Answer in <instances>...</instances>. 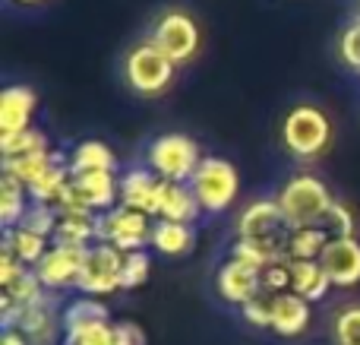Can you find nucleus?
<instances>
[{"label":"nucleus","instance_id":"25","mask_svg":"<svg viewBox=\"0 0 360 345\" xmlns=\"http://www.w3.org/2000/svg\"><path fill=\"white\" fill-rule=\"evenodd\" d=\"M329 244V232L323 225H307V228H294L291 232V241H288V253L285 257L291 263L297 260H319Z\"/></svg>","mask_w":360,"mask_h":345},{"label":"nucleus","instance_id":"22","mask_svg":"<svg viewBox=\"0 0 360 345\" xmlns=\"http://www.w3.org/2000/svg\"><path fill=\"white\" fill-rule=\"evenodd\" d=\"M193 244H196L193 225L155 219V228H152V251L155 253H162V257H186L193 251Z\"/></svg>","mask_w":360,"mask_h":345},{"label":"nucleus","instance_id":"15","mask_svg":"<svg viewBox=\"0 0 360 345\" xmlns=\"http://www.w3.org/2000/svg\"><path fill=\"white\" fill-rule=\"evenodd\" d=\"M313 320V304L304 301L294 291H285V295H275L272 301V333L281 336V339H297L310 330Z\"/></svg>","mask_w":360,"mask_h":345},{"label":"nucleus","instance_id":"14","mask_svg":"<svg viewBox=\"0 0 360 345\" xmlns=\"http://www.w3.org/2000/svg\"><path fill=\"white\" fill-rule=\"evenodd\" d=\"M35 108H38V95L32 86H6L0 92V137L29 130Z\"/></svg>","mask_w":360,"mask_h":345},{"label":"nucleus","instance_id":"13","mask_svg":"<svg viewBox=\"0 0 360 345\" xmlns=\"http://www.w3.org/2000/svg\"><path fill=\"white\" fill-rule=\"evenodd\" d=\"M319 263H323L332 289H354V285H360V241L329 238Z\"/></svg>","mask_w":360,"mask_h":345},{"label":"nucleus","instance_id":"28","mask_svg":"<svg viewBox=\"0 0 360 345\" xmlns=\"http://www.w3.org/2000/svg\"><path fill=\"white\" fill-rule=\"evenodd\" d=\"M35 152H51V143L38 127H29L22 133H10L0 137V156L4 158H22V156H35Z\"/></svg>","mask_w":360,"mask_h":345},{"label":"nucleus","instance_id":"8","mask_svg":"<svg viewBox=\"0 0 360 345\" xmlns=\"http://www.w3.org/2000/svg\"><path fill=\"white\" fill-rule=\"evenodd\" d=\"M152 228H155V219L130 206H114L111 213L98 215V241L124 253L152 247Z\"/></svg>","mask_w":360,"mask_h":345},{"label":"nucleus","instance_id":"31","mask_svg":"<svg viewBox=\"0 0 360 345\" xmlns=\"http://www.w3.org/2000/svg\"><path fill=\"white\" fill-rule=\"evenodd\" d=\"M259 291L266 295H285L291 291V260H272L259 272Z\"/></svg>","mask_w":360,"mask_h":345},{"label":"nucleus","instance_id":"35","mask_svg":"<svg viewBox=\"0 0 360 345\" xmlns=\"http://www.w3.org/2000/svg\"><path fill=\"white\" fill-rule=\"evenodd\" d=\"M272 301H275V295L256 291V295L240 308V317L253 330H269V327H272Z\"/></svg>","mask_w":360,"mask_h":345},{"label":"nucleus","instance_id":"27","mask_svg":"<svg viewBox=\"0 0 360 345\" xmlns=\"http://www.w3.org/2000/svg\"><path fill=\"white\" fill-rule=\"evenodd\" d=\"M54 158H57V152L51 149V152H35V156H22V158H4L0 168H4V175H13L16 181H22L25 187H32V184L54 165Z\"/></svg>","mask_w":360,"mask_h":345},{"label":"nucleus","instance_id":"12","mask_svg":"<svg viewBox=\"0 0 360 345\" xmlns=\"http://www.w3.org/2000/svg\"><path fill=\"white\" fill-rule=\"evenodd\" d=\"M73 196L82 209L95 215L111 213L114 206H120V177L117 171H92V175H73L70 181Z\"/></svg>","mask_w":360,"mask_h":345},{"label":"nucleus","instance_id":"9","mask_svg":"<svg viewBox=\"0 0 360 345\" xmlns=\"http://www.w3.org/2000/svg\"><path fill=\"white\" fill-rule=\"evenodd\" d=\"M152 42L180 67V63H186L199 51V25L190 13L168 10L158 16L155 29H152Z\"/></svg>","mask_w":360,"mask_h":345},{"label":"nucleus","instance_id":"18","mask_svg":"<svg viewBox=\"0 0 360 345\" xmlns=\"http://www.w3.org/2000/svg\"><path fill=\"white\" fill-rule=\"evenodd\" d=\"M13 327H16L32 345H48V342H54L57 330L63 333V323L54 317L51 298H41L38 304H29V308H19Z\"/></svg>","mask_w":360,"mask_h":345},{"label":"nucleus","instance_id":"20","mask_svg":"<svg viewBox=\"0 0 360 345\" xmlns=\"http://www.w3.org/2000/svg\"><path fill=\"white\" fill-rule=\"evenodd\" d=\"M54 244H70V247L98 244V215H92V213H57Z\"/></svg>","mask_w":360,"mask_h":345},{"label":"nucleus","instance_id":"4","mask_svg":"<svg viewBox=\"0 0 360 345\" xmlns=\"http://www.w3.org/2000/svg\"><path fill=\"white\" fill-rule=\"evenodd\" d=\"M202 149L186 133H162L146 149V168H152L162 181L190 184L196 168L202 165Z\"/></svg>","mask_w":360,"mask_h":345},{"label":"nucleus","instance_id":"34","mask_svg":"<svg viewBox=\"0 0 360 345\" xmlns=\"http://www.w3.org/2000/svg\"><path fill=\"white\" fill-rule=\"evenodd\" d=\"M338 57H342V63L348 70L360 73V16L351 19L342 29V35H338Z\"/></svg>","mask_w":360,"mask_h":345},{"label":"nucleus","instance_id":"1","mask_svg":"<svg viewBox=\"0 0 360 345\" xmlns=\"http://www.w3.org/2000/svg\"><path fill=\"white\" fill-rule=\"evenodd\" d=\"M237 241L231 247V257H240L247 263L266 266L272 260H288V241H291V222L285 219L278 200H253L237 215Z\"/></svg>","mask_w":360,"mask_h":345},{"label":"nucleus","instance_id":"2","mask_svg":"<svg viewBox=\"0 0 360 345\" xmlns=\"http://www.w3.org/2000/svg\"><path fill=\"white\" fill-rule=\"evenodd\" d=\"M281 143L300 162L319 158L332 143L329 114L316 105H294L281 120Z\"/></svg>","mask_w":360,"mask_h":345},{"label":"nucleus","instance_id":"10","mask_svg":"<svg viewBox=\"0 0 360 345\" xmlns=\"http://www.w3.org/2000/svg\"><path fill=\"white\" fill-rule=\"evenodd\" d=\"M89 247H70V244H51V251L35 266V276L41 279L44 291H63L76 289L82 263H86Z\"/></svg>","mask_w":360,"mask_h":345},{"label":"nucleus","instance_id":"24","mask_svg":"<svg viewBox=\"0 0 360 345\" xmlns=\"http://www.w3.org/2000/svg\"><path fill=\"white\" fill-rule=\"evenodd\" d=\"M51 244H54L51 238L29 232V228H22V225H16V228H10V232H4V247H10V251L16 253L19 263L32 266V270L41 263V257L51 251Z\"/></svg>","mask_w":360,"mask_h":345},{"label":"nucleus","instance_id":"39","mask_svg":"<svg viewBox=\"0 0 360 345\" xmlns=\"http://www.w3.org/2000/svg\"><path fill=\"white\" fill-rule=\"evenodd\" d=\"M19 4H38V0H19Z\"/></svg>","mask_w":360,"mask_h":345},{"label":"nucleus","instance_id":"26","mask_svg":"<svg viewBox=\"0 0 360 345\" xmlns=\"http://www.w3.org/2000/svg\"><path fill=\"white\" fill-rule=\"evenodd\" d=\"M111 320V310L105 308L101 298H86L79 295L76 301H70L60 314L63 330H73V327H89V323H108Z\"/></svg>","mask_w":360,"mask_h":345},{"label":"nucleus","instance_id":"29","mask_svg":"<svg viewBox=\"0 0 360 345\" xmlns=\"http://www.w3.org/2000/svg\"><path fill=\"white\" fill-rule=\"evenodd\" d=\"M152 276V253L149 251H133L127 253L124 260V279H120V289L133 291V289H143Z\"/></svg>","mask_w":360,"mask_h":345},{"label":"nucleus","instance_id":"23","mask_svg":"<svg viewBox=\"0 0 360 345\" xmlns=\"http://www.w3.org/2000/svg\"><path fill=\"white\" fill-rule=\"evenodd\" d=\"M29 206H32L29 187L22 181H16L13 175L0 171V225H4V232L16 228L22 222V215L29 213Z\"/></svg>","mask_w":360,"mask_h":345},{"label":"nucleus","instance_id":"19","mask_svg":"<svg viewBox=\"0 0 360 345\" xmlns=\"http://www.w3.org/2000/svg\"><path fill=\"white\" fill-rule=\"evenodd\" d=\"M73 175H92V171H117V156L101 139H82L67 156Z\"/></svg>","mask_w":360,"mask_h":345},{"label":"nucleus","instance_id":"30","mask_svg":"<svg viewBox=\"0 0 360 345\" xmlns=\"http://www.w3.org/2000/svg\"><path fill=\"white\" fill-rule=\"evenodd\" d=\"M63 345H114V320L63 330Z\"/></svg>","mask_w":360,"mask_h":345},{"label":"nucleus","instance_id":"17","mask_svg":"<svg viewBox=\"0 0 360 345\" xmlns=\"http://www.w3.org/2000/svg\"><path fill=\"white\" fill-rule=\"evenodd\" d=\"M199 215H202V206H199V200H196V194H193L190 184L162 181V190H158V206H155V219L193 225Z\"/></svg>","mask_w":360,"mask_h":345},{"label":"nucleus","instance_id":"37","mask_svg":"<svg viewBox=\"0 0 360 345\" xmlns=\"http://www.w3.org/2000/svg\"><path fill=\"white\" fill-rule=\"evenodd\" d=\"M114 345H149V339L136 320H114Z\"/></svg>","mask_w":360,"mask_h":345},{"label":"nucleus","instance_id":"40","mask_svg":"<svg viewBox=\"0 0 360 345\" xmlns=\"http://www.w3.org/2000/svg\"><path fill=\"white\" fill-rule=\"evenodd\" d=\"M357 16H360V0H357Z\"/></svg>","mask_w":360,"mask_h":345},{"label":"nucleus","instance_id":"32","mask_svg":"<svg viewBox=\"0 0 360 345\" xmlns=\"http://www.w3.org/2000/svg\"><path fill=\"white\" fill-rule=\"evenodd\" d=\"M335 345H360V304H348L332 320Z\"/></svg>","mask_w":360,"mask_h":345},{"label":"nucleus","instance_id":"36","mask_svg":"<svg viewBox=\"0 0 360 345\" xmlns=\"http://www.w3.org/2000/svg\"><path fill=\"white\" fill-rule=\"evenodd\" d=\"M323 228L329 232V238H354V209H348L342 200H335L329 206V213H326Z\"/></svg>","mask_w":360,"mask_h":345},{"label":"nucleus","instance_id":"3","mask_svg":"<svg viewBox=\"0 0 360 345\" xmlns=\"http://www.w3.org/2000/svg\"><path fill=\"white\" fill-rule=\"evenodd\" d=\"M275 200H278L285 219L291 222V228H307L323 225L335 196L329 194V184H323L316 175H294L281 184Z\"/></svg>","mask_w":360,"mask_h":345},{"label":"nucleus","instance_id":"33","mask_svg":"<svg viewBox=\"0 0 360 345\" xmlns=\"http://www.w3.org/2000/svg\"><path fill=\"white\" fill-rule=\"evenodd\" d=\"M19 225L54 241V232H57V209H54V206H44V203H32L29 213L22 215V222H19Z\"/></svg>","mask_w":360,"mask_h":345},{"label":"nucleus","instance_id":"11","mask_svg":"<svg viewBox=\"0 0 360 345\" xmlns=\"http://www.w3.org/2000/svg\"><path fill=\"white\" fill-rule=\"evenodd\" d=\"M259 272H262V266L247 263L240 257H228L215 270V295L224 304H234L240 310L259 291Z\"/></svg>","mask_w":360,"mask_h":345},{"label":"nucleus","instance_id":"21","mask_svg":"<svg viewBox=\"0 0 360 345\" xmlns=\"http://www.w3.org/2000/svg\"><path fill=\"white\" fill-rule=\"evenodd\" d=\"M329 289H332V282L319 260H297V263H291V291L294 295L316 304L329 295Z\"/></svg>","mask_w":360,"mask_h":345},{"label":"nucleus","instance_id":"5","mask_svg":"<svg viewBox=\"0 0 360 345\" xmlns=\"http://www.w3.org/2000/svg\"><path fill=\"white\" fill-rule=\"evenodd\" d=\"M193 194H196L202 213L209 215H221L234 206L237 194H240V175H237L234 162L221 156H205L202 165L196 168L190 181Z\"/></svg>","mask_w":360,"mask_h":345},{"label":"nucleus","instance_id":"38","mask_svg":"<svg viewBox=\"0 0 360 345\" xmlns=\"http://www.w3.org/2000/svg\"><path fill=\"white\" fill-rule=\"evenodd\" d=\"M0 345H32V342L25 339V336L19 333L16 327H6L4 333H0Z\"/></svg>","mask_w":360,"mask_h":345},{"label":"nucleus","instance_id":"7","mask_svg":"<svg viewBox=\"0 0 360 345\" xmlns=\"http://www.w3.org/2000/svg\"><path fill=\"white\" fill-rule=\"evenodd\" d=\"M124 260H127V253L117 251V247H111V244H105V241L92 244L86 253V263H82L76 291L86 298H101V301H105L108 295H114V291H124L120 289Z\"/></svg>","mask_w":360,"mask_h":345},{"label":"nucleus","instance_id":"6","mask_svg":"<svg viewBox=\"0 0 360 345\" xmlns=\"http://www.w3.org/2000/svg\"><path fill=\"white\" fill-rule=\"evenodd\" d=\"M174 70H177V63L171 61L152 38H146V42L133 44V48L127 51L124 73H127L130 89L139 95L165 92V89L171 86V80H174Z\"/></svg>","mask_w":360,"mask_h":345},{"label":"nucleus","instance_id":"16","mask_svg":"<svg viewBox=\"0 0 360 345\" xmlns=\"http://www.w3.org/2000/svg\"><path fill=\"white\" fill-rule=\"evenodd\" d=\"M158 190H162V177L152 168H130L127 175H120V206L139 209L155 219Z\"/></svg>","mask_w":360,"mask_h":345}]
</instances>
